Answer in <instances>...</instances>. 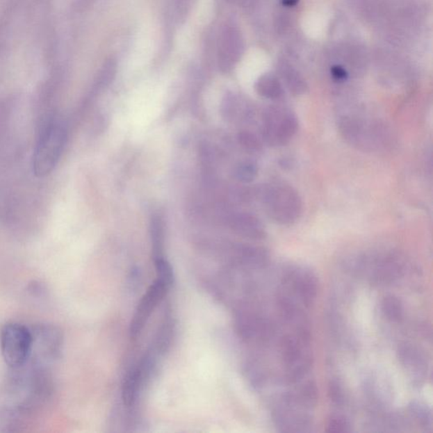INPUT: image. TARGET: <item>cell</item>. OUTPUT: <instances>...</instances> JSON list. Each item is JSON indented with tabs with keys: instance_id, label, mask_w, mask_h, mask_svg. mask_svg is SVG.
Wrapping results in <instances>:
<instances>
[{
	"instance_id": "6da1fadb",
	"label": "cell",
	"mask_w": 433,
	"mask_h": 433,
	"mask_svg": "<svg viewBox=\"0 0 433 433\" xmlns=\"http://www.w3.org/2000/svg\"><path fill=\"white\" fill-rule=\"evenodd\" d=\"M67 131L58 116L48 115L42 120L33 155V171L38 177L51 173L64 150Z\"/></svg>"
},
{
	"instance_id": "7a4b0ae2",
	"label": "cell",
	"mask_w": 433,
	"mask_h": 433,
	"mask_svg": "<svg viewBox=\"0 0 433 433\" xmlns=\"http://www.w3.org/2000/svg\"><path fill=\"white\" fill-rule=\"evenodd\" d=\"M259 193L265 211L275 223L291 225L302 215V199L291 185L280 181L268 183L261 186Z\"/></svg>"
},
{
	"instance_id": "3957f363",
	"label": "cell",
	"mask_w": 433,
	"mask_h": 433,
	"mask_svg": "<svg viewBox=\"0 0 433 433\" xmlns=\"http://www.w3.org/2000/svg\"><path fill=\"white\" fill-rule=\"evenodd\" d=\"M338 128L346 142L361 151H373L389 142V131L384 124L357 115H343Z\"/></svg>"
},
{
	"instance_id": "277c9868",
	"label": "cell",
	"mask_w": 433,
	"mask_h": 433,
	"mask_svg": "<svg viewBox=\"0 0 433 433\" xmlns=\"http://www.w3.org/2000/svg\"><path fill=\"white\" fill-rule=\"evenodd\" d=\"M298 127L297 116L291 108L275 105L264 112L261 134L268 146L280 147L291 142Z\"/></svg>"
},
{
	"instance_id": "5b68a950",
	"label": "cell",
	"mask_w": 433,
	"mask_h": 433,
	"mask_svg": "<svg viewBox=\"0 0 433 433\" xmlns=\"http://www.w3.org/2000/svg\"><path fill=\"white\" fill-rule=\"evenodd\" d=\"M32 332L19 323H8L0 333V346L3 360L14 369L28 361L32 350Z\"/></svg>"
},
{
	"instance_id": "8992f818",
	"label": "cell",
	"mask_w": 433,
	"mask_h": 433,
	"mask_svg": "<svg viewBox=\"0 0 433 433\" xmlns=\"http://www.w3.org/2000/svg\"><path fill=\"white\" fill-rule=\"evenodd\" d=\"M170 288L158 279H156L154 284H152V286L148 288L146 293L144 294L142 300H140L138 307H136L133 318L131 319L130 325L131 338H138L142 333L151 315L154 313L156 307L165 298Z\"/></svg>"
},
{
	"instance_id": "52a82bcc",
	"label": "cell",
	"mask_w": 433,
	"mask_h": 433,
	"mask_svg": "<svg viewBox=\"0 0 433 433\" xmlns=\"http://www.w3.org/2000/svg\"><path fill=\"white\" fill-rule=\"evenodd\" d=\"M32 332V350L29 359L38 365L54 360L60 353L62 337L56 327L42 325Z\"/></svg>"
},
{
	"instance_id": "ba28073f",
	"label": "cell",
	"mask_w": 433,
	"mask_h": 433,
	"mask_svg": "<svg viewBox=\"0 0 433 433\" xmlns=\"http://www.w3.org/2000/svg\"><path fill=\"white\" fill-rule=\"evenodd\" d=\"M398 356L413 379H423L427 370V361L423 351L413 345L404 344L398 350Z\"/></svg>"
},
{
	"instance_id": "9c48e42d",
	"label": "cell",
	"mask_w": 433,
	"mask_h": 433,
	"mask_svg": "<svg viewBox=\"0 0 433 433\" xmlns=\"http://www.w3.org/2000/svg\"><path fill=\"white\" fill-rule=\"evenodd\" d=\"M149 359H144V361L138 368L131 369L127 373L122 386V400L126 407H131L135 404L138 398L140 386L142 384L144 373L149 369Z\"/></svg>"
},
{
	"instance_id": "30bf717a",
	"label": "cell",
	"mask_w": 433,
	"mask_h": 433,
	"mask_svg": "<svg viewBox=\"0 0 433 433\" xmlns=\"http://www.w3.org/2000/svg\"><path fill=\"white\" fill-rule=\"evenodd\" d=\"M230 224L235 231L251 239L261 240L267 235L263 223L251 213H238L233 216Z\"/></svg>"
},
{
	"instance_id": "8fae6325",
	"label": "cell",
	"mask_w": 433,
	"mask_h": 433,
	"mask_svg": "<svg viewBox=\"0 0 433 433\" xmlns=\"http://www.w3.org/2000/svg\"><path fill=\"white\" fill-rule=\"evenodd\" d=\"M294 288L297 292L304 305L311 307L318 295V283L317 277L310 270H300L295 272Z\"/></svg>"
},
{
	"instance_id": "7c38bea8",
	"label": "cell",
	"mask_w": 433,
	"mask_h": 433,
	"mask_svg": "<svg viewBox=\"0 0 433 433\" xmlns=\"http://www.w3.org/2000/svg\"><path fill=\"white\" fill-rule=\"evenodd\" d=\"M256 91L264 99L271 100H279L284 96L282 84L272 75L261 76L256 81Z\"/></svg>"
},
{
	"instance_id": "4fadbf2b",
	"label": "cell",
	"mask_w": 433,
	"mask_h": 433,
	"mask_svg": "<svg viewBox=\"0 0 433 433\" xmlns=\"http://www.w3.org/2000/svg\"><path fill=\"white\" fill-rule=\"evenodd\" d=\"M381 308L384 317L392 322H399L404 317V306L401 300L395 295H385Z\"/></svg>"
},
{
	"instance_id": "5bb4252c",
	"label": "cell",
	"mask_w": 433,
	"mask_h": 433,
	"mask_svg": "<svg viewBox=\"0 0 433 433\" xmlns=\"http://www.w3.org/2000/svg\"><path fill=\"white\" fill-rule=\"evenodd\" d=\"M282 348V357L286 366H294L302 357V350L300 343L294 336L287 335L281 341Z\"/></svg>"
},
{
	"instance_id": "9a60e30c",
	"label": "cell",
	"mask_w": 433,
	"mask_h": 433,
	"mask_svg": "<svg viewBox=\"0 0 433 433\" xmlns=\"http://www.w3.org/2000/svg\"><path fill=\"white\" fill-rule=\"evenodd\" d=\"M150 229L154 259H157L163 256V225L160 217L155 216L153 218L151 221Z\"/></svg>"
},
{
	"instance_id": "2e32d148",
	"label": "cell",
	"mask_w": 433,
	"mask_h": 433,
	"mask_svg": "<svg viewBox=\"0 0 433 433\" xmlns=\"http://www.w3.org/2000/svg\"><path fill=\"white\" fill-rule=\"evenodd\" d=\"M282 76L290 92L294 95H302L307 91V84L302 77L295 70L286 69L282 72Z\"/></svg>"
},
{
	"instance_id": "e0dca14e",
	"label": "cell",
	"mask_w": 433,
	"mask_h": 433,
	"mask_svg": "<svg viewBox=\"0 0 433 433\" xmlns=\"http://www.w3.org/2000/svg\"><path fill=\"white\" fill-rule=\"evenodd\" d=\"M154 263L156 272H157V279L162 281L166 286L171 287L174 282L172 266L163 256L154 259Z\"/></svg>"
},
{
	"instance_id": "ac0fdd59",
	"label": "cell",
	"mask_w": 433,
	"mask_h": 433,
	"mask_svg": "<svg viewBox=\"0 0 433 433\" xmlns=\"http://www.w3.org/2000/svg\"><path fill=\"white\" fill-rule=\"evenodd\" d=\"M257 172H259V169L254 162L245 161L236 167L235 174L238 181L249 183L254 181Z\"/></svg>"
},
{
	"instance_id": "d6986e66",
	"label": "cell",
	"mask_w": 433,
	"mask_h": 433,
	"mask_svg": "<svg viewBox=\"0 0 433 433\" xmlns=\"http://www.w3.org/2000/svg\"><path fill=\"white\" fill-rule=\"evenodd\" d=\"M300 399L307 407H314L318 401V389L314 381L307 382L300 390Z\"/></svg>"
},
{
	"instance_id": "ffe728a7",
	"label": "cell",
	"mask_w": 433,
	"mask_h": 433,
	"mask_svg": "<svg viewBox=\"0 0 433 433\" xmlns=\"http://www.w3.org/2000/svg\"><path fill=\"white\" fill-rule=\"evenodd\" d=\"M326 432L329 433H344L350 432L349 421L344 416L332 415L327 419Z\"/></svg>"
},
{
	"instance_id": "44dd1931",
	"label": "cell",
	"mask_w": 433,
	"mask_h": 433,
	"mask_svg": "<svg viewBox=\"0 0 433 433\" xmlns=\"http://www.w3.org/2000/svg\"><path fill=\"white\" fill-rule=\"evenodd\" d=\"M239 140L241 145L250 152L257 153V152L263 149V144H261L260 139L251 132H241L239 135Z\"/></svg>"
},
{
	"instance_id": "7402d4cb",
	"label": "cell",
	"mask_w": 433,
	"mask_h": 433,
	"mask_svg": "<svg viewBox=\"0 0 433 433\" xmlns=\"http://www.w3.org/2000/svg\"><path fill=\"white\" fill-rule=\"evenodd\" d=\"M327 395L335 405H341L344 403V390L336 380L330 381L329 387H327Z\"/></svg>"
},
{
	"instance_id": "603a6c76",
	"label": "cell",
	"mask_w": 433,
	"mask_h": 433,
	"mask_svg": "<svg viewBox=\"0 0 433 433\" xmlns=\"http://www.w3.org/2000/svg\"><path fill=\"white\" fill-rule=\"evenodd\" d=\"M411 411L412 415L415 416L416 420H418L420 423L424 425H428L431 423V413L428 411L427 407H425L420 403H412L411 407Z\"/></svg>"
},
{
	"instance_id": "cb8c5ba5",
	"label": "cell",
	"mask_w": 433,
	"mask_h": 433,
	"mask_svg": "<svg viewBox=\"0 0 433 433\" xmlns=\"http://www.w3.org/2000/svg\"><path fill=\"white\" fill-rule=\"evenodd\" d=\"M332 74H333L335 79L338 81L345 80L347 76L345 70L342 67H338V66H335V67L332 70Z\"/></svg>"
},
{
	"instance_id": "d4e9b609",
	"label": "cell",
	"mask_w": 433,
	"mask_h": 433,
	"mask_svg": "<svg viewBox=\"0 0 433 433\" xmlns=\"http://www.w3.org/2000/svg\"><path fill=\"white\" fill-rule=\"evenodd\" d=\"M298 0H283L284 5L293 6L297 3Z\"/></svg>"
}]
</instances>
